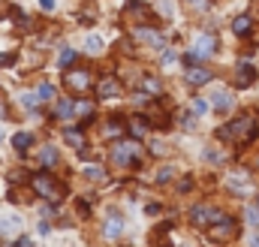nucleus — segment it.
Wrapping results in <instances>:
<instances>
[{
	"mask_svg": "<svg viewBox=\"0 0 259 247\" xmlns=\"http://www.w3.org/2000/svg\"><path fill=\"white\" fill-rule=\"evenodd\" d=\"M184 6L193 9V12H205L208 9V0H184Z\"/></svg>",
	"mask_w": 259,
	"mask_h": 247,
	"instance_id": "obj_32",
	"label": "nucleus"
},
{
	"mask_svg": "<svg viewBox=\"0 0 259 247\" xmlns=\"http://www.w3.org/2000/svg\"><path fill=\"white\" fill-rule=\"evenodd\" d=\"M39 163H42V166H57V148L45 145V148L39 151Z\"/></svg>",
	"mask_w": 259,
	"mask_h": 247,
	"instance_id": "obj_24",
	"label": "nucleus"
},
{
	"mask_svg": "<svg viewBox=\"0 0 259 247\" xmlns=\"http://www.w3.org/2000/svg\"><path fill=\"white\" fill-rule=\"evenodd\" d=\"M91 85H94V81H91V72H88V69H75V66H72V69L66 72V78H63V88H66L69 94H78V97L88 94Z\"/></svg>",
	"mask_w": 259,
	"mask_h": 247,
	"instance_id": "obj_4",
	"label": "nucleus"
},
{
	"mask_svg": "<svg viewBox=\"0 0 259 247\" xmlns=\"http://www.w3.org/2000/svg\"><path fill=\"white\" fill-rule=\"evenodd\" d=\"M142 88H145V94H151V97H160V94H163V85H160V78H154V75H145V78H142Z\"/></svg>",
	"mask_w": 259,
	"mask_h": 247,
	"instance_id": "obj_22",
	"label": "nucleus"
},
{
	"mask_svg": "<svg viewBox=\"0 0 259 247\" xmlns=\"http://www.w3.org/2000/svg\"><path fill=\"white\" fill-rule=\"evenodd\" d=\"M75 60H78V51H75V48H60V57H57V66H60V69L69 72V69L75 66Z\"/></svg>",
	"mask_w": 259,
	"mask_h": 247,
	"instance_id": "obj_18",
	"label": "nucleus"
},
{
	"mask_svg": "<svg viewBox=\"0 0 259 247\" xmlns=\"http://www.w3.org/2000/svg\"><path fill=\"white\" fill-rule=\"evenodd\" d=\"M30 145H33V136H30V133H15V136H12V148H15L18 154L30 151Z\"/></svg>",
	"mask_w": 259,
	"mask_h": 247,
	"instance_id": "obj_20",
	"label": "nucleus"
},
{
	"mask_svg": "<svg viewBox=\"0 0 259 247\" xmlns=\"http://www.w3.org/2000/svg\"><path fill=\"white\" fill-rule=\"evenodd\" d=\"M250 27H253L250 15H238V18L232 21V33H235V36H247V33H250Z\"/></svg>",
	"mask_w": 259,
	"mask_h": 247,
	"instance_id": "obj_19",
	"label": "nucleus"
},
{
	"mask_svg": "<svg viewBox=\"0 0 259 247\" xmlns=\"http://www.w3.org/2000/svg\"><path fill=\"white\" fill-rule=\"evenodd\" d=\"M75 115H78V118H84V124H88V121H91V115H94V103H88V100L75 103Z\"/></svg>",
	"mask_w": 259,
	"mask_h": 247,
	"instance_id": "obj_28",
	"label": "nucleus"
},
{
	"mask_svg": "<svg viewBox=\"0 0 259 247\" xmlns=\"http://www.w3.org/2000/svg\"><path fill=\"white\" fill-rule=\"evenodd\" d=\"M163 151H166V148H163V142H154V145H151V154H157V157H163Z\"/></svg>",
	"mask_w": 259,
	"mask_h": 247,
	"instance_id": "obj_38",
	"label": "nucleus"
},
{
	"mask_svg": "<svg viewBox=\"0 0 259 247\" xmlns=\"http://www.w3.org/2000/svg\"><path fill=\"white\" fill-rule=\"evenodd\" d=\"M253 133H256V121L250 115H241L232 124H226V127L217 130V136L223 142H247V139H253Z\"/></svg>",
	"mask_w": 259,
	"mask_h": 247,
	"instance_id": "obj_1",
	"label": "nucleus"
},
{
	"mask_svg": "<svg viewBox=\"0 0 259 247\" xmlns=\"http://www.w3.org/2000/svg\"><path fill=\"white\" fill-rule=\"evenodd\" d=\"M250 247H259V235H253V238H250Z\"/></svg>",
	"mask_w": 259,
	"mask_h": 247,
	"instance_id": "obj_44",
	"label": "nucleus"
},
{
	"mask_svg": "<svg viewBox=\"0 0 259 247\" xmlns=\"http://www.w3.org/2000/svg\"><path fill=\"white\" fill-rule=\"evenodd\" d=\"M187 85H193V88H202V85H208L211 81V69H205V66H187Z\"/></svg>",
	"mask_w": 259,
	"mask_h": 247,
	"instance_id": "obj_11",
	"label": "nucleus"
},
{
	"mask_svg": "<svg viewBox=\"0 0 259 247\" xmlns=\"http://www.w3.org/2000/svg\"><path fill=\"white\" fill-rule=\"evenodd\" d=\"M253 78H256V69L250 66V60H241L238 69H235V85H238V88H250Z\"/></svg>",
	"mask_w": 259,
	"mask_h": 247,
	"instance_id": "obj_10",
	"label": "nucleus"
},
{
	"mask_svg": "<svg viewBox=\"0 0 259 247\" xmlns=\"http://www.w3.org/2000/svg\"><path fill=\"white\" fill-rule=\"evenodd\" d=\"M127 15H136V18H142V21H151V6H145V3H139V0H127Z\"/></svg>",
	"mask_w": 259,
	"mask_h": 247,
	"instance_id": "obj_13",
	"label": "nucleus"
},
{
	"mask_svg": "<svg viewBox=\"0 0 259 247\" xmlns=\"http://www.w3.org/2000/svg\"><path fill=\"white\" fill-rule=\"evenodd\" d=\"M103 136H106V139H121V136H124V121H121V118H109L106 127H103Z\"/></svg>",
	"mask_w": 259,
	"mask_h": 247,
	"instance_id": "obj_17",
	"label": "nucleus"
},
{
	"mask_svg": "<svg viewBox=\"0 0 259 247\" xmlns=\"http://www.w3.org/2000/svg\"><path fill=\"white\" fill-rule=\"evenodd\" d=\"M172 178H175V166H163V169L157 172V181H160V184H169Z\"/></svg>",
	"mask_w": 259,
	"mask_h": 247,
	"instance_id": "obj_30",
	"label": "nucleus"
},
{
	"mask_svg": "<svg viewBox=\"0 0 259 247\" xmlns=\"http://www.w3.org/2000/svg\"><path fill=\"white\" fill-rule=\"evenodd\" d=\"M256 211H259V196H256Z\"/></svg>",
	"mask_w": 259,
	"mask_h": 247,
	"instance_id": "obj_45",
	"label": "nucleus"
},
{
	"mask_svg": "<svg viewBox=\"0 0 259 247\" xmlns=\"http://www.w3.org/2000/svg\"><path fill=\"white\" fill-rule=\"evenodd\" d=\"M84 51H88V54H100V51H103V39L91 33V36L84 39Z\"/></svg>",
	"mask_w": 259,
	"mask_h": 247,
	"instance_id": "obj_27",
	"label": "nucleus"
},
{
	"mask_svg": "<svg viewBox=\"0 0 259 247\" xmlns=\"http://www.w3.org/2000/svg\"><path fill=\"white\" fill-rule=\"evenodd\" d=\"M211 106H214L217 112H229V109H232V94H226V91H214V94H211Z\"/></svg>",
	"mask_w": 259,
	"mask_h": 247,
	"instance_id": "obj_16",
	"label": "nucleus"
},
{
	"mask_svg": "<svg viewBox=\"0 0 259 247\" xmlns=\"http://www.w3.org/2000/svg\"><path fill=\"white\" fill-rule=\"evenodd\" d=\"M247 220H250V223H259V211L256 208H247Z\"/></svg>",
	"mask_w": 259,
	"mask_h": 247,
	"instance_id": "obj_39",
	"label": "nucleus"
},
{
	"mask_svg": "<svg viewBox=\"0 0 259 247\" xmlns=\"http://www.w3.org/2000/svg\"><path fill=\"white\" fill-rule=\"evenodd\" d=\"M21 229V217L15 214H0V232H15Z\"/></svg>",
	"mask_w": 259,
	"mask_h": 247,
	"instance_id": "obj_21",
	"label": "nucleus"
},
{
	"mask_svg": "<svg viewBox=\"0 0 259 247\" xmlns=\"http://www.w3.org/2000/svg\"><path fill=\"white\" fill-rule=\"evenodd\" d=\"M48 232H51V223L42 220V223H39V235H48Z\"/></svg>",
	"mask_w": 259,
	"mask_h": 247,
	"instance_id": "obj_41",
	"label": "nucleus"
},
{
	"mask_svg": "<svg viewBox=\"0 0 259 247\" xmlns=\"http://www.w3.org/2000/svg\"><path fill=\"white\" fill-rule=\"evenodd\" d=\"M136 39H142V42H148V45H154V48H163V45H166V36L157 33L154 27H136Z\"/></svg>",
	"mask_w": 259,
	"mask_h": 247,
	"instance_id": "obj_9",
	"label": "nucleus"
},
{
	"mask_svg": "<svg viewBox=\"0 0 259 247\" xmlns=\"http://www.w3.org/2000/svg\"><path fill=\"white\" fill-rule=\"evenodd\" d=\"M36 97H39L42 103H51V100L57 97V91H54V85H48V81H42V85L36 88Z\"/></svg>",
	"mask_w": 259,
	"mask_h": 247,
	"instance_id": "obj_26",
	"label": "nucleus"
},
{
	"mask_svg": "<svg viewBox=\"0 0 259 247\" xmlns=\"http://www.w3.org/2000/svg\"><path fill=\"white\" fill-rule=\"evenodd\" d=\"M15 63V54L12 51H0V66H12Z\"/></svg>",
	"mask_w": 259,
	"mask_h": 247,
	"instance_id": "obj_35",
	"label": "nucleus"
},
{
	"mask_svg": "<svg viewBox=\"0 0 259 247\" xmlns=\"http://www.w3.org/2000/svg\"><path fill=\"white\" fill-rule=\"evenodd\" d=\"M190 109H193V115H205V112H208V100H199V97H196V100L190 103Z\"/></svg>",
	"mask_w": 259,
	"mask_h": 247,
	"instance_id": "obj_31",
	"label": "nucleus"
},
{
	"mask_svg": "<svg viewBox=\"0 0 259 247\" xmlns=\"http://www.w3.org/2000/svg\"><path fill=\"white\" fill-rule=\"evenodd\" d=\"M127 127H130V136H133V139H142V136L151 130V121L142 118V115H133V118L127 121Z\"/></svg>",
	"mask_w": 259,
	"mask_h": 247,
	"instance_id": "obj_12",
	"label": "nucleus"
},
{
	"mask_svg": "<svg viewBox=\"0 0 259 247\" xmlns=\"http://www.w3.org/2000/svg\"><path fill=\"white\" fill-rule=\"evenodd\" d=\"M103 235H106V238H112V241H115V238H121V235H124V220H121V217H109V220H106V226H103Z\"/></svg>",
	"mask_w": 259,
	"mask_h": 247,
	"instance_id": "obj_15",
	"label": "nucleus"
},
{
	"mask_svg": "<svg viewBox=\"0 0 259 247\" xmlns=\"http://www.w3.org/2000/svg\"><path fill=\"white\" fill-rule=\"evenodd\" d=\"M30 187H33L36 196H42V199H48V202H60V199H63V187H60L57 178L48 175V172L33 175V178H30Z\"/></svg>",
	"mask_w": 259,
	"mask_h": 247,
	"instance_id": "obj_2",
	"label": "nucleus"
},
{
	"mask_svg": "<svg viewBox=\"0 0 259 247\" xmlns=\"http://www.w3.org/2000/svg\"><path fill=\"white\" fill-rule=\"evenodd\" d=\"M63 139H66V145H72L75 151H84V136H81V127H66V130H63Z\"/></svg>",
	"mask_w": 259,
	"mask_h": 247,
	"instance_id": "obj_14",
	"label": "nucleus"
},
{
	"mask_svg": "<svg viewBox=\"0 0 259 247\" xmlns=\"http://www.w3.org/2000/svg\"><path fill=\"white\" fill-rule=\"evenodd\" d=\"M97 94H100V100H112V97L121 94V81L115 75H106V78L97 81Z\"/></svg>",
	"mask_w": 259,
	"mask_h": 247,
	"instance_id": "obj_8",
	"label": "nucleus"
},
{
	"mask_svg": "<svg viewBox=\"0 0 259 247\" xmlns=\"http://www.w3.org/2000/svg\"><path fill=\"white\" fill-rule=\"evenodd\" d=\"M139 157H142V145L139 142H118L112 148V163L127 169V166H139Z\"/></svg>",
	"mask_w": 259,
	"mask_h": 247,
	"instance_id": "obj_3",
	"label": "nucleus"
},
{
	"mask_svg": "<svg viewBox=\"0 0 259 247\" xmlns=\"http://www.w3.org/2000/svg\"><path fill=\"white\" fill-rule=\"evenodd\" d=\"M0 139H3V133H0Z\"/></svg>",
	"mask_w": 259,
	"mask_h": 247,
	"instance_id": "obj_46",
	"label": "nucleus"
},
{
	"mask_svg": "<svg viewBox=\"0 0 259 247\" xmlns=\"http://www.w3.org/2000/svg\"><path fill=\"white\" fill-rule=\"evenodd\" d=\"M214 48H217V36H214V33H199V36H196V45H193L190 51H193L199 60H205V57L214 54Z\"/></svg>",
	"mask_w": 259,
	"mask_h": 247,
	"instance_id": "obj_7",
	"label": "nucleus"
},
{
	"mask_svg": "<svg viewBox=\"0 0 259 247\" xmlns=\"http://www.w3.org/2000/svg\"><path fill=\"white\" fill-rule=\"evenodd\" d=\"M84 178H88V181H94V184H100V181H106V169H103L100 163H94V166H88V169H84Z\"/></svg>",
	"mask_w": 259,
	"mask_h": 247,
	"instance_id": "obj_25",
	"label": "nucleus"
},
{
	"mask_svg": "<svg viewBox=\"0 0 259 247\" xmlns=\"http://www.w3.org/2000/svg\"><path fill=\"white\" fill-rule=\"evenodd\" d=\"M36 100H39V97H33V94H21V103H24V109H27V112H33V109H36Z\"/></svg>",
	"mask_w": 259,
	"mask_h": 247,
	"instance_id": "obj_34",
	"label": "nucleus"
},
{
	"mask_svg": "<svg viewBox=\"0 0 259 247\" xmlns=\"http://www.w3.org/2000/svg\"><path fill=\"white\" fill-rule=\"evenodd\" d=\"M78 214H81V217H88V205H84V199H78Z\"/></svg>",
	"mask_w": 259,
	"mask_h": 247,
	"instance_id": "obj_43",
	"label": "nucleus"
},
{
	"mask_svg": "<svg viewBox=\"0 0 259 247\" xmlns=\"http://www.w3.org/2000/svg\"><path fill=\"white\" fill-rule=\"evenodd\" d=\"M39 9H45V12H51V9H54V0H39Z\"/></svg>",
	"mask_w": 259,
	"mask_h": 247,
	"instance_id": "obj_40",
	"label": "nucleus"
},
{
	"mask_svg": "<svg viewBox=\"0 0 259 247\" xmlns=\"http://www.w3.org/2000/svg\"><path fill=\"white\" fill-rule=\"evenodd\" d=\"M72 115H75V103L72 100H60L54 106V118H72Z\"/></svg>",
	"mask_w": 259,
	"mask_h": 247,
	"instance_id": "obj_23",
	"label": "nucleus"
},
{
	"mask_svg": "<svg viewBox=\"0 0 259 247\" xmlns=\"http://www.w3.org/2000/svg\"><path fill=\"white\" fill-rule=\"evenodd\" d=\"M220 217H223V214H220L214 205H196V208H190V223L199 226V229H211Z\"/></svg>",
	"mask_w": 259,
	"mask_h": 247,
	"instance_id": "obj_5",
	"label": "nucleus"
},
{
	"mask_svg": "<svg viewBox=\"0 0 259 247\" xmlns=\"http://www.w3.org/2000/svg\"><path fill=\"white\" fill-rule=\"evenodd\" d=\"M229 187L232 190H247V175L244 172H232L229 175Z\"/></svg>",
	"mask_w": 259,
	"mask_h": 247,
	"instance_id": "obj_29",
	"label": "nucleus"
},
{
	"mask_svg": "<svg viewBox=\"0 0 259 247\" xmlns=\"http://www.w3.org/2000/svg\"><path fill=\"white\" fill-rule=\"evenodd\" d=\"M15 247H33V241H30V238H24V235H21V238H18V241H15Z\"/></svg>",
	"mask_w": 259,
	"mask_h": 247,
	"instance_id": "obj_42",
	"label": "nucleus"
},
{
	"mask_svg": "<svg viewBox=\"0 0 259 247\" xmlns=\"http://www.w3.org/2000/svg\"><path fill=\"white\" fill-rule=\"evenodd\" d=\"M208 235H211V241H220V244H223V241H232V238L238 235V223H235L232 217L223 214V217L208 229Z\"/></svg>",
	"mask_w": 259,
	"mask_h": 247,
	"instance_id": "obj_6",
	"label": "nucleus"
},
{
	"mask_svg": "<svg viewBox=\"0 0 259 247\" xmlns=\"http://www.w3.org/2000/svg\"><path fill=\"white\" fill-rule=\"evenodd\" d=\"M205 160H208V163H220L223 157H220V154H217L214 148H208V151H205Z\"/></svg>",
	"mask_w": 259,
	"mask_h": 247,
	"instance_id": "obj_36",
	"label": "nucleus"
},
{
	"mask_svg": "<svg viewBox=\"0 0 259 247\" xmlns=\"http://www.w3.org/2000/svg\"><path fill=\"white\" fill-rule=\"evenodd\" d=\"M181 124H184V130H193V124H196V118H193V115L187 112V115L181 118Z\"/></svg>",
	"mask_w": 259,
	"mask_h": 247,
	"instance_id": "obj_37",
	"label": "nucleus"
},
{
	"mask_svg": "<svg viewBox=\"0 0 259 247\" xmlns=\"http://www.w3.org/2000/svg\"><path fill=\"white\" fill-rule=\"evenodd\" d=\"M175 57H178V54H175L172 48H166V51L160 54V63H163V66H172V63H175Z\"/></svg>",
	"mask_w": 259,
	"mask_h": 247,
	"instance_id": "obj_33",
	"label": "nucleus"
}]
</instances>
